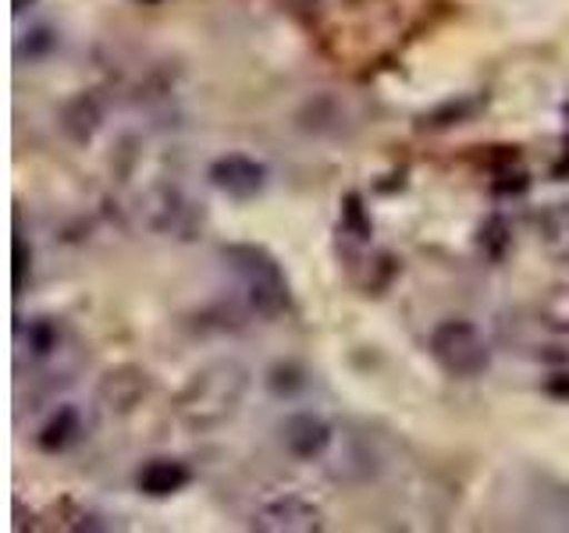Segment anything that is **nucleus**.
<instances>
[{"instance_id":"1","label":"nucleus","mask_w":569,"mask_h":533,"mask_svg":"<svg viewBox=\"0 0 569 533\" xmlns=\"http://www.w3.org/2000/svg\"><path fill=\"white\" fill-rule=\"evenodd\" d=\"M249 391V373L236 360H218L192 373V381L182 388V395L174 402V413L192 434L221 431L224 423L239 416Z\"/></svg>"},{"instance_id":"2","label":"nucleus","mask_w":569,"mask_h":533,"mask_svg":"<svg viewBox=\"0 0 569 533\" xmlns=\"http://www.w3.org/2000/svg\"><path fill=\"white\" fill-rule=\"evenodd\" d=\"M224 263L239 278L249 310L260 316H278L289 306V278L281 263L260 245H224Z\"/></svg>"},{"instance_id":"3","label":"nucleus","mask_w":569,"mask_h":533,"mask_svg":"<svg viewBox=\"0 0 569 533\" xmlns=\"http://www.w3.org/2000/svg\"><path fill=\"white\" fill-rule=\"evenodd\" d=\"M431 355L449 378H477L491 363L485 334L470 320H445L431 331Z\"/></svg>"},{"instance_id":"4","label":"nucleus","mask_w":569,"mask_h":533,"mask_svg":"<svg viewBox=\"0 0 569 533\" xmlns=\"http://www.w3.org/2000/svg\"><path fill=\"white\" fill-rule=\"evenodd\" d=\"M249 526L260 533H313L325 526V515L302 494H274L253 509Z\"/></svg>"},{"instance_id":"5","label":"nucleus","mask_w":569,"mask_h":533,"mask_svg":"<svg viewBox=\"0 0 569 533\" xmlns=\"http://www.w3.org/2000/svg\"><path fill=\"white\" fill-rule=\"evenodd\" d=\"M278 438H281V449L289 452L292 459L313 462V459L328 455L335 431H331V423L325 416H317V413H292V416L281 420Z\"/></svg>"},{"instance_id":"6","label":"nucleus","mask_w":569,"mask_h":533,"mask_svg":"<svg viewBox=\"0 0 569 533\" xmlns=\"http://www.w3.org/2000/svg\"><path fill=\"white\" fill-rule=\"evenodd\" d=\"M207 178L213 189L231 195V200H253V195H260L267 185V168L246 153H228V157L213 160Z\"/></svg>"},{"instance_id":"7","label":"nucleus","mask_w":569,"mask_h":533,"mask_svg":"<svg viewBox=\"0 0 569 533\" xmlns=\"http://www.w3.org/2000/svg\"><path fill=\"white\" fill-rule=\"evenodd\" d=\"M139 218L150 231H160V235H171V231L182 235L192 221V203L174 185H157L139 195Z\"/></svg>"},{"instance_id":"8","label":"nucleus","mask_w":569,"mask_h":533,"mask_svg":"<svg viewBox=\"0 0 569 533\" xmlns=\"http://www.w3.org/2000/svg\"><path fill=\"white\" fill-rule=\"evenodd\" d=\"M192 480L189 466L178 459H150L147 466L136 473V487L150 497H168L174 491H182Z\"/></svg>"},{"instance_id":"9","label":"nucleus","mask_w":569,"mask_h":533,"mask_svg":"<svg viewBox=\"0 0 569 533\" xmlns=\"http://www.w3.org/2000/svg\"><path fill=\"white\" fill-rule=\"evenodd\" d=\"M538 231L551 253L569 257V203H548L538 213Z\"/></svg>"},{"instance_id":"10","label":"nucleus","mask_w":569,"mask_h":533,"mask_svg":"<svg viewBox=\"0 0 569 533\" xmlns=\"http://www.w3.org/2000/svg\"><path fill=\"white\" fill-rule=\"evenodd\" d=\"M82 434V420L71 405L58 409V416H53L43 431H40V449L43 452H64L71 441Z\"/></svg>"},{"instance_id":"11","label":"nucleus","mask_w":569,"mask_h":533,"mask_svg":"<svg viewBox=\"0 0 569 533\" xmlns=\"http://www.w3.org/2000/svg\"><path fill=\"white\" fill-rule=\"evenodd\" d=\"M58 345H61V328L53 316H36L26 328V349L32 360H50V355L58 352Z\"/></svg>"},{"instance_id":"12","label":"nucleus","mask_w":569,"mask_h":533,"mask_svg":"<svg viewBox=\"0 0 569 533\" xmlns=\"http://www.w3.org/2000/svg\"><path fill=\"white\" fill-rule=\"evenodd\" d=\"M541 320L548 328L569 334V284H556V289L541 299Z\"/></svg>"},{"instance_id":"13","label":"nucleus","mask_w":569,"mask_h":533,"mask_svg":"<svg viewBox=\"0 0 569 533\" xmlns=\"http://www.w3.org/2000/svg\"><path fill=\"white\" fill-rule=\"evenodd\" d=\"M346 224L356 231V239H367L370 235V221L363 218L360 200H356V195H349V203H346Z\"/></svg>"},{"instance_id":"14","label":"nucleus","mask_w":569,"mask_h":533,"mask_svg":"<svg viewBox=\"0 0 569 533\" xmlns=\"http://www.w3.org/2000/svg\"><path fill=\"white\" fill-rule=\"evenodd\" d=\"M485 242H495V260L502 257V249L509 245V239H506V224L498 221V218L480 228V245H485Z\"/></svg>"},{"instance_id":"15","label":"nucleus","mask_w":569,"mask_h":533,"mask_svg":"<svg viewBox=\"0 0 569 533\" xmlns=\"http://www.w3.org/2000/svg\"><path fill=\"white\" fill-rule=\"evenodd\" d=\"M26 266H29V260H26V242L14 239V289H22V284H26Z\"/></svg>"},{"instance_id":"16","label":"nucleus","mask_w":569,"mask_h":533,"mask_svg":"<svg viewBox=\"0 0 569 533\" xmlns=\"http://www.w3.org/2000/svg\"><path fill=\"white\" fill-rule=\"evenodd\" d=\"M29 8H36V0H11V11L14 14H26Z\"/></svg>"}]
</instances>
